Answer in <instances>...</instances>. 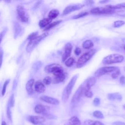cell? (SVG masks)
I'll list each match as a JSON object with an SVG mask.
<instances>
[{"instance_id":"6da1fadb","label":"cell","mask_w":125,"mask_h":125,"mask_svg":"<svg viewBox=\"0 0 125 125\" xmlns=\"http://www.w3.org/2000/svg\"><path fill=\"white\" fill-rule=\"evenodd\" d=\"M78 77V74L75 75L70 80L68 84L64 87L62 93V99L63 103H65L68 100L70 95L71 93L72 90L76 82L77 78Z\"/></svg>"},{"instance_id":"7a4b0ae2","label":"cell","mask_w":125,"mask_h":125,"mask_svg":"<svg viewBox=\"0 0 125 125\" xmlns=\"http://www.w3.org/2000/svg\"><path fill=\"white\" fill-rule=\"evenodd\" d=\"M48 35V33L47 32H45L40 36H37L33 39L29 40V42L26 47L27 52H31L38 45L40 42L43 39L45 38Z\"/></svg>"},{"instance_id":"3957f363","label":"cell","mask_w":125,"mask_h":125,"mask_svg":"<svg viewBox=\"0 0 125 125\" xmlns=\"http://www.w3.org/2000/svg\"><path fill=\"white\" fill-rule=\"evenodd\" d=\"M96 52L95 50L92 49L89 51L85 52L78 59L77 63L76 66L78 68H81L95 54Z\"/></svg>"},{"instance_id":"277c9868","label":"cell","mask_w":125,"mask_h":125,"mask_svg":"<svg viewBox=\"0 0 125 125\" xmlns=\"http://www.w3.org/2000/svg\"><path fill=\"white\" fill-rule=\"evenodd\" d=\"M124 56L119 54H113L109 55L103 60V63L105 64H110L122 62L124 60Z\"/></svg>"},{"instance_id":"5b68a950","label":"cell","mask_w":125,"mask_h":125,"mask_svg":"<svg viewBox=\"0 0 125 125\" xmlns=\"http://www.w3.org/2000/svg\"><path fill=\"white\" fill-rule=\"evenodd\" d=\"M118 67L116 66H104L99 68L94 73V75L96 77H101L103 75H104L106 73L113 72L117 70Z\"/></svg>"},{"instance_id":"8992f818","label":"cell","mask_w":125,"mask_h":125,"mask_svg":"<svg viewBox=\"0 0 125 125\" xmlns=\"http://www.w3.org/2000/svg\"><path fill=\"white\" fill-rule=\"evenodd\" d=\"M113 9L108 7H96L91 10L90 13L95 15L101 14H111L114 13Z\"/></svg>"},{"instance_id":"52a82bcc","label":"cell","mask_w":125,"mask_h":125,"mask_svg":"<svg viewBox=\"0 0 125 125\" xmlns=\"http://www.w3.org/2000/svg\"><path fill=\"white\" fill-rule=\"evenodd\" d=\"M17 12L18 14V17L21 21L23 22H26L28 21V15L26 12L25 10L22 6L21 5H18L17 7Z\"/></svg>"},{"instance_id":"ba28073f","label":"cell","mask_w":125,"mask_h":125,"mask_svg":"<svg viewBox=\"0 0 125 125\" xmlns=\"http://www.w3.org/2000/svg\"><path fill=\"white\" fill-rule=\"evenodd\" d=\"M96 82V80L94 77H90L87 78L83 84H81L83 88V95L85 91L90 89L91 87L95 84Z\"/></svg>"},{"instance_id":"9c48e42d","label":"cell","mask_w":125,"mask_h":125,"mask_svg":"<svg viewBox=\"0 0 125 125\" xmlns=\"http://www.w3.org/2000/svg\"><path fill=\"white\" fill-rule=\"evenodd\" d=\"M83 88L82 85H81L77 89V91L75 92L73 97L72 98V100L71 101V104L72 105H75L77 104L80 101L81 97L83 96Z\"/></svg>"},{"instance_id":"30bf717a","label":"cell","mask_w":125,"mask_h":125,"mask_svg":"<svg viewBox=\"0 0 125 125\" xmlns=\"http://www.w3.org/2000/svg\"><path fill=\"white\" fill-rule=\"evenodd\" d=\"M53 74L55 77L54 82L55 83H58L63 82L66 77L63 68L58 70L57 71L53 73Z\"/></svg>"},{"instance_id":"8fae6325","label":"cell","mask_w":125,"mask_h":125,"mask_svg":"<svg viewBox=\"0 0 125 125\" xmlns=\"http://www.w3.org/2000/svg\"><path fill=\"white\" fill-rule=\"evenodd\" d=\"M28 120L33 124L37 125L43 123L45 121V119L44 117L41 116H29Z\"/></svg>"},{"instance_id":"7c38bea8","label":"cell","mask_w":125,"mask_h":125,"mask_svg":"<svg viewBox=\"0 0 125 125\" xmlns=\"http://www.w3.org/2000/svg\"><path fill=\"white\" fill-rule=\"evenodd\" d=\"M84 6L83 4H72L67 6L63 11V15H67L76 10H78Z\"/></svg>"},{"instance_id":"4fadbf2b","label":"cell","mask_w":125,"mask_h":125,"mask_svg":"<svg viewBox=\"0 0 125 125\" xmlns=\"http://www.w3.org/2000/svg\"><path fill=\"white\" fill-rule=\"evenodd\" d=\"M63 68L62 66L58 63H52L46 66L44 68V71L48 73H54L60 69Z\"/></svg>"},{"instance_id":"5bb4252c","label":"cell","mask_w":125,"mask_h":125,"mask_svg":"<svg viewBox=\"0 0 125 125\" xmlns=\"http://www.w3.org/2000/svg\"><path fill=\"white\" fill-rule=\"evenodd\" d=\"M72 49V45L71 43L68 42L66 44L64 48V52L62 56V61L64 62L66 60L70 57Z\"/></svg>"},{"instance_id":"9a60e30c","label":"cell","mask_w":125,"mask_h":125,"mask_svg":"<svg viewBox=\"0 0 125 125\" xmlns=\"http://www.w3.org/2000/svg\"><path fill=\"white\" fill-rule=\"evenodd\" d=\"M40 99L42 101L51 104L57 105L59 104V101L58 99L48 96H42L40 97Z\"/></svg>"},{"instance_id":"2e32d148","label":"cell","mask_w":125,"mask_h":125,"mask_svg":"<svg viewBox=\"0 0 125 125\" xmlns=\"http://www.w3.org/2000/svg\"><path fill=\"white\" fill-rule=\"evenodd\" d=\"M49 109V107L41 104H37L34 108V111L37 114L45 113L46 111H48Z\"/></svg>"},{"instance_id":"e0dca14e","label":"cell","mask_w":125,"mask_h":125,"mask_svg":"<svg viewBox=\"0 0 125 125\" xmlns=\"http://www.w3.org/2000/svg\"><path fill=\"white\" fill-rule=\"evenodd\" d=\"M34 88L35 91L38 93H42L45 90V85L43 83L40 81L35 82L34 84Z\"/></svg>"},{"instance_id":"ac0fdd59","label":"cell","mask_w":125,"mask_h":125,"mask_svg":"<svg viewBox=\"0 0 125 125\" xmlns=\"http://www.w3.org/2000/svg\"><path fill=\"white\" fill-rule=\"evenodd\" d=\"M34 80L33 79H32L29 80L26 84V90L29 95L31 94L33 92V85L34 84Z\"/></svg>"},{"instance_id":"d6986e66","label":"cell","mask_w":125,"mask_h":125,"mask_svg":"<svg viewBox=\"0 0 125 125\" xmlns=\"http://www.w3.org/2000/svg\"><path fill=\"white\" fill-rule=\"evenodd\" d=\"M81 121L76 116L71 117L65 124V125H80Z\"/></svg>"},{"instance_id":"ffe728a7","label":"cell","mask_w":125,"mask_h":125,"mask_svg":"<svg viewBox=\"0 0 125 125\" xmlns=\"http://www.w3.org/2000/svg\"><path fill=\"white\" fill-rule=\"evenodd\" d=\"M107 98L110 100H118L121 101L122 99V95L119 93H109L107 95Z\"/></svg>"},{"instance_id":"44dd1931","label":"cell","mask_w":125,"mask_h":125,"mask_svg":"<svg viewBox=\"0 0 125 125\" xmlns=\"http://www.w3.org/2000/svg\"><path fill=\"white\" fill-rule=\"evenodd\" d=\"M52 21V20L49 18H45L41 20L39 22V26L41 28H43L47 26Z\"/></svg>"},{"instance_id":"7402d4cb","label":"cell","mask_w":125,"mask_h":125,"mask_svg":"<svg viewBox=\"0 0 125 125\" xmlns=\"http://www.w3.org/2000/svg\"><path fill=\"white\" fill-rule=\"evenodd\" d=\"M59 14V11L57 9L51 10L48 14V18L52 20L55 19Z\"/></svg>"},{"instance_id":"603a6c76","label":"cell","mask_w":125,"mask_h":125,"mask_svg":"<svg viewBox=\"0 0 125 125\" xmlns=\"http://www.w3.org/2000/svg\"><path fill=\"white\" fill-rule=\"evenodd\" d=\"M93 45H94V44H93V42L90 40H86L85 41H84L83 42V43L82 44L83 47L86 49L91 48V47H92L93 46Z\"/></svg>"},{"instance_id":"cb8c5ba5","label":"cell","mask_w":125,"mask_h":125,"mask_svg":"<svg viewBox=\"0 0 125 125\" xmlns=\"http://www.w3.org/2000/svg\"><path fill=\"white\" fill-rule=\"evenodd\" d=\"M86 125H104L102 122L98 121H93L88 120L85 122Z\"/></svg>"},{"instance_id":"d4e9b609","label":"cell","mask_w":125,"mask_h":125,"mask_svg":"<svg viewBox=\"0 0 125 125\" xmlns=\"http://www.w3.org/2000/svg\"><path fill=\"white\" fill-rule=\"evenodd\" d=\"M107 7L109 8L112 9H121L122 8H125V3H120L116 5H107L106 6Z\"/></svg>"},{"instance_id":"484cf974","label":"cell","mask_w":125,"mask_h":125,"mask_svg":"<svg viewBox=\"0 0 125 125\" xmlns=\"http://www.w3.org/2000/svg\"><path fill=\"white\" fill-rule=\"evenodd\" d=\"M61 21H54L53 22L50 23L47 26H46L45 27L44 30H48L50 29L51 28H52L54 27V26H55L56 25H57L59 23H60Z\"/></svg>"},{"instance_id":"4316f807","label":"cell","mask_w":125,"mask_h":125,"mask_svg":"<svg viewBox=\"0 0 125 125\" xmlns=\"http://www.w3.org/2000/svg\"><path fill=\"white\" fill-rule=\"evenodd\" d=\"M93 114L95 117L98 119H103L104 117L103 113L100 111H99V110L95 111L93 112Z\"/></svg>"},{"instance_id":"83f0119b","label":"cell","mask_w":125,"mask_h":125,"mask_svg":"<svg viewBox=\"0 0 125 125\" xmlns=\"http://www.w3.org/2000/svg\"><path fill=\"white\" fill-rule=\"evenodd\" d=\"M74 61L73 58H69L65 62V65L67 67H70L73 65Z\"/></svg>"},{"instance_id":"f1b7e54d","label":"cell","mask_w":125,"mask_h":125,"mask_svg":"<svg viewBox=\"0 0 125 125\" xmlns=\"http://www.w3.org/2000/svg\"><path fill=\"white\" fill-rule=\"evenodd\" d=\"M42 65V63L41 62H36L35 64H34V65H33L32 68L34 71H37L39 69H40Z\"/></svg>"},{"instance_id":"f546056e","label":"cell","mask_w":125,"mask_h":125,"mask_svg":"<svg viewBox=\"0 0 125 125\" xmlns=\"http://www.w3.org/2000/svg\"><path fill=\"white\" fill-rule=\"evenodd\" d=\"M9 82H10V79L7 80H6L5 81V82H4L3 85V87H2V91H1V95H2V96L4 95V94L5 93V92H6V89L7 85L9 83Z\"/></svg>"},{"instance_id":"4dcf8cb0","label":"cell","mask_w":125,"mask_h":125,"mask_svg":"<svg viewBox=\"0 0 125 125\" xmlns=\"http://www.w3.org/2000/svg\"><path fill=\"white\" fill-rule=\"evenodd\" d=\"M125 24V21H117L114 22V26L115 27L118 28L122 26L124 24Z\"/></svg>"},{"instance_id":"1f68e13d","label":"cell","mask_w":125,"mask_h":125,"mask_svg":"<svg viewBox=\"0 0 125 125\" xmlns=\"http://www.w3.org/2000/svg\"><path fill=\"white\" fill-rule=\"evenodd\" d=\"M14 104H15L14 96V94H12L9 98V100L8 101V105L10 106V107H13L14 105Z\"/></svg>"},{"instance_id":"d6a6232c","label":"cell","mask_w":125,"mask_h":125,"mask_svg":"<svg viewBox=\"0 0 125 125\" xmlns=\"http://www.w3.org/2000/svg\"><path fill=\"white\" fill-rule=\"evenodd\" d=\"M52 82V79L51 77H49V76H47L46 77H45L43 80V82L44 83V84H45V85H49L50 84V83Z\"/></svg>"},{"instance_id":"836d02e7","label":"cell","mask_w":125,"mask_h":125,"mask_svg":"<svg viewBox=\"0 0 125 125\" xmlns=\"http://www.w3.org/2000/svg\"><path fill=\"white\" fill-rule=\"evenodd\" d=\"M88 14V13L87 12H81V13L78 14L77 15H76L75 16H74L73 17V19H79V18H82V17H83L84 16H86Z\"/></svg>"},{"instance_id":"e575fe53","label":"cell","mask_w":125,"mask_h":125,"mask_svg":"<svg viewBox=\"0 0 125 125\" xmlns=\"http://www.w3.org/2000/svg\"><path fill=\"white\" fill-rule=\"evenodd\" d=\"M7 116L9 120L12 122V118H11V112L10 108V106L8 105L7 108Z\"/></svg>"},{"instance_id":"d590c367","label":"cell","mask_w":125,"mask_h":125,"mask_svg":"<svg viewBox=\"0 0 125 125\" xmlns=\"http://www.w3.org/2000/svg\"><path fill=\"white\" fill-rule=\"evenodd\" d=\"M37 36H38V32H33V33H32L31 34H30L28 36V38H27V39H28V40H31V39H34V38H35V37H37Z\"/></svg>"},{"instance_id":"8d00e7d4","label":"cell","mask_w":125,"mask_h":125,"mask_svg":"<svg viewBox=\"0 0 125 125\" xmlns=\"http://www.w3.org/2000/svg\"><path fill=\"white\" fill-rule=\"evenodd\" d=\"M43 114L44 116L45 117H46V118H47V119H55V118H56L55 116H54V115H52V114H50L46 113V112L43 113Z\"/></svg>"},{"instance_id":"74e56055","label":"cell","mask_w":125,"mask_h":125,"mask_svg":"<svg viewBox=\"0 0 125 125\" xmlns=\"http://www.w3.org/2000/svg\"><path fill=\"white\" fill-rule=\"evenodd\" d=\"M84 95L88 98H91L93 96V93L89 90L85 91L84 93Z\"/></svg>"},{"instance_id":"f35d334b","label":"cell","mask_w":125,"mask_h":125,"mask_svg":"<svg viewBox=\"0 0 125 125\" xmlns=\"http://www.w3.org/2000/svg\"><path fill=\"white\" fill-rule=\"evenodd\" d=\"M120 74V71L119 69H117V70L116 71V72L115 73H114L112 74L111 77L113 79H116L118 78V76Z\"/></svg>"},{"instance_id":"ab89813d","label":"cell","mask_w":125,"mask_h":125,"mask_svg":"<svg viewBox=\"0 0 125 125\" xmlns=\"http://www.w3.org/2000/svg\"><path fill=\"white\" fill-rule=\"evenodd\" d=\"M93 103V104L94 105L98 106L100 104V100L99 98H96L94 99Z\"/></svg>"},{"instance_id":"60d3db41","label":"cell","mask_w":125,"mask_h":125,"mask_svg":"<svg viewBox=\"0 0 125 125\" xmlns=\"http://www.w3.org/2000/svg\"><path fill=\"white\" fill-rule=\"evenodd\" d=\"M2 58H3V51L2 50H0V68L1 66L2 63Z\"/></svg>"},{"instance_id":"b9f144b4","label":"cell","mask_w":125,"mask_h":125,"mask_svg":"<svg viewBox=\"0 0 125 125\" xmlns=\"http://www.w3.org/2000/svg\"><path fill=\"white\" fill-rule=\"evenodd\" d=\"M120 82L122 84H125V76H122L120 78Z\"/></svg>"},{"instance_id":"7bdbcfd3","label":"cell","mask_w":125,"mask_h":125,"mask_svg":"<svg viewBox=\"0 0 125 125\" xmlns=\"http://www.w3.org/2000/svg\"><path fill=\"white\" fill-rule=\"evenodd\" d=\"M74 53L75 54V55H79L80 54V53H81V50L79 47H77L75 51H74Z\"/></svg>"},{"instance_id":"ee69618b","label":"cell","mask_w":125,"mask_h":125,"mask_svg":"<svg viewBox=\"0 0 125 125\" xmlns=\"http://www.w3.org/2000/svg\"><path fill=\"white\" fill-rule=\"evenodd\" d=\"M113 125H125V123L121 122H117L114 123L113 124Z\"/></svg>"},{"instance_id":"f6af8a7d","label":"cell","mask_w":125,"mask_h":125,"mask_svg":"<svg viewBox=\"0 0 125 125\" xmlns=\"http://www.w3.org/2000/svg\"><path fill=\"white\" fill-rule=\"evenodd\" d=\"M4 35V31L1 32V33H0V43H1V42L2 40V38L3 37V36Z\"/></svg>"},{"instance_id":"bcb514c9","label":"cell","mask_w":125,"mask_h":125,"mask_svg":"<svg viewBox=\"0 0 125 125\" xmlns=\"http://www.w3.org/2000/svg\"><path fill=\"white\" fill-rule=\"evenodd\" d=\"M87 3L91 4L93 3V1L92 0H87Z\"/></svg>"},{"instance_id":"7dc6e473","label":"cell","mask_w":125,"mask_h":125,"mask_svg":"<svg viewBox=\"0 0 125 125\" xmlns=\"http://www.w3.org/2000/svg\"><path fill=\"white\" fill-rule=\"evenodd\" d=\"M1 125H7V124L5 121H2L1 123Z\"/></svg>"},{"instance_id":"c3c4849f","label":"cell","mask_w":125,"mask_h":125,"mask_svg":"<svg viewBox=\"0 0 125 125\" xmlns=\"http://www.w3.org/2000/svg\"><path fill=\"white\" fill-rule=\"evenodd\" d=\"M7 2H10L11 1V0H4Z\"/></svg>"},{"instance_id":"681fc988","label":"cell","mask_w":125,"mask_h":125,"mask_svg":"<svg viewBox=\"0 0 125 125\" xmlns=\"http://www.w3.org/2000/svg\"><path fill=\"white\" fill-rule=\"evenodd\" d=\"M108 1V0H103V1H101V2H106V1Z\"/></svg>"},{"instance_id":"f907efd6","label":"cell","mask_w":125,"mask_h":125,"mask_svg":"<svg viewBox=\"0 0 125 125\" xmlns=\"http://www.w3.org/2000/svg\"><path fill=\"white\" fill-rule=\"evenodd\" d=\"M124 49H125V45H124Z\"/></svg>"},{"instance_id":"816d5d0a","label":"cell","mask_w":125,"mask_h":125,"mask_svg":"<svg viewBox=\"0 0 125 125\" xmlns=\"http://www.w3.org/2000/svg\"><path fill=\"white\" fill-rule=\"evenodd\" d=\"M123 107H124V108L125 109V104H124V106H123Z\"/></svg>"}]
</instances>
